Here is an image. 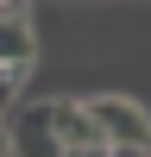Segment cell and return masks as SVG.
<instances>
[{"label": "cell", "instance_id": "52a82bcc", "mask_svg": "<svg viewBox=\"0 0 151 157\" xmlns=\"http://www.w3.org/2000/svg\"><path fill=\"white\" fill-rule=\"evenodd\" d=\"M0 157H13V145H6V126H0Z\"/></svg>", "mask_w": 151, "mask_h": 157}, {"label": "cell", "instance_id": "8992f818", "mask_svg": "<svg viewBox=\"0 0 151 157\" xmlns=\"http://www.w3.org/2000/svg\"><path fill=\"white\" fill-rule=\"evenodd\" d=\"M63 157H107V145H82V151H63Z\"/></svg>", "mask_w": 151, "mask_h": 157}, {"label": "cell", "instance_id": "5b68a950", "mask_svg": "<svg viewBox=\"0 0 151 157\" xmlns=\"http://www.w3.org/2000/svg\"><path fill=\"white\" fill-rule=\"evenodd\" d=\"M107 157H145V145H107Z\"/></svg>", "mask_w": 151, "mask_h": 157}, {"label": "cell", "instance_id": "277c9868", "mask_svg": "<svg viewBox=\"0 0 151 157\" xmlns=\"http://www.w3.org/2000/svg\"><path fill=\"white\" fill-rule=\"evenodd\" d=\"M44 107H50V132H57V145H63V151L101 145V132H95V120H88L82 101H44Z\"/></svg>", "mask_w": 151, "mask_h": 157}, {"label": "cell", "instance_id": "3957f363", "mask_svg": "<svg viewBox=\"0 0 151 157\" xmlns=\"http://www.w3.org/2000/svg\"><path fill=\"white\" fill-rule=\"evenodd\" d=\"M0 126H6L13 157H63L57 132H50V107H44V101H38V107H13Z\"/></svg>", "mask_w": 151, "mask_h": 157}, {"label": "cell", "instance_id": "6da1fadb", "mask_svg": "<svg viewBox=\"0 0 151 157\" xmlns=\"http://www.w3.org/2000/svg\"><path fill=\"white\" fill-rule=\"evenodd\" d=\"M82 107H88V120H95L101 145H151V113L138 107L132 94H88Z\"/></svg>", "mask_w": 151, "mask_h": 157}, {"label": "cell", "instance_id": "ba28073f", "mask_svg": "<svg viewBox=\"0 0 151 157\" xmlns=\"http://www.w3.org/2000/svg\"><path fill=\"white\" fill-rule=\"evenodd\" d=\"M6 6H25V0H0V13H6Z\"/></svg>", "mask_w": 151, "mask_h": 157}, {"label": "cell", "instance_id": "9c48e42d", "mask_svg": "<svg viewBox=\"0 0 151 157\" xmlns=\"http://www.w3.org/2000/svg\"><path fill=\"white\" fill-rule=\"evenodd\" d=\"M145 157H151V145H145Z\"/></svg>", "mask_w": 151, "mask_h": 157}, {"label": "cell", "instance_id": "7a4b0ae2", "mask_svg": "<svg viewBox=\"0 0 151 157\" xmlns=\"http://www.w3.org/2000/svg\"><path fill=\"white\" fill-rule=\"evenodd\" d=\"M32 57H38L32 19H25V6H6V13H0V101L32 75Z\"/></svg>", "mask_w": 151, "mask_h": 157}]
</instances>
